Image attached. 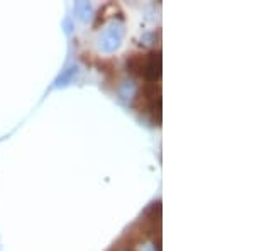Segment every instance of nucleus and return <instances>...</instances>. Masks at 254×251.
Returning <instances> with one entry per match:
<instances>
[{
	"instance_id": "nucleus-1",
	"label": "nucleus",
	"mask_w": 254,
	"mask_h": 251,
	"mask_svg": "<svg viewBox=\"0 0 254 251\" xmlns=\"http://www.w3.org/2000/svg\"><path fill=\"white\" fill-rule=\"evenodd\" d=\"M127 68L136 75L146 78L149 84H154L161 75V53L151 51L144 56H130V60H127Z\"/></svg>"
}]
</instances>
